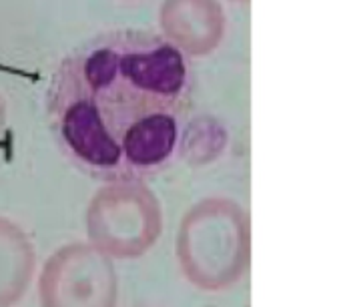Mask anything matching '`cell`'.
<instances>
[{
  "label": "cell",
  "mask_w": 343,
  "mask_h": 307,
  "mask_svg": "<svg viewBox=\"0 0 343 307\" xmlns=\"http://www.w3.org/2000/svg\"><path fill=\"white\" fill-rule=\"evenodd\" d=\"M34 251L26 237L0 221V307L18 305L34 277Z\"/></svg>",
  "instance_id": "obj_5"
},
{
  "label": "cell",
  "mask_w": 343,
  "mask_h": 307,
  "mask_svg": "<svg viewBox=\"0 0 343 307\" xmlns=\"http://www.w3.org/2000/svg\"><path fill=\"white\" fill-rule=\"evenodd\" d=\"M117 271L97 247H62L40 271V307H117Z\"/></svg>",
  "instance_id": "obj_4"
},
{
  "label": "cell",
  "mask_w": 343,
  "mask_h": 307,
  "mask_svg": "<svg viewBox=\"0 0 343 307\" xmlns=\"http://www.w3.org/2000/svg\"><path fill=\"white\" fill-rule=\"evenodd\" d=\"M185 83L181 52L161 36L101 32L60 60L46 95L48 119L84 169H153L175 149Z\"/></svg>",
  "instance_id": "obj_1"
},
{
  "label": "cell",
  "mask_w": 343,
  "mask_h": 307,
  "mask_svg": "<svg viewBox=\"0 0 343 307\" xmlns=\"http://www.w3.org/2000/svg\"><path fill=\"white\" fill-rule=\"evenodd\" d=\"M89 233L93 245L109 257H141L161 233L159 205L141 185L119 179L97 197Z\"/></svg>",
  "instance_id": "obj_3"
},
{
  "label": "cell",
  "mask_w": 343,
  "mask_h": 307,
  "mask_svg": "<svg viewBox=\"0 0 343 307\" xmlns=\"http://www.w3.org/2000/svg\"><path fill=\"white\" fill-rule=\"evenodd\" d=\"M177 257L185 277L203 291L235 285L249 267V227L225 201H207L185 219Z\"/></svg>",
  "instance_id": "obj_2"
}]
</instances>
